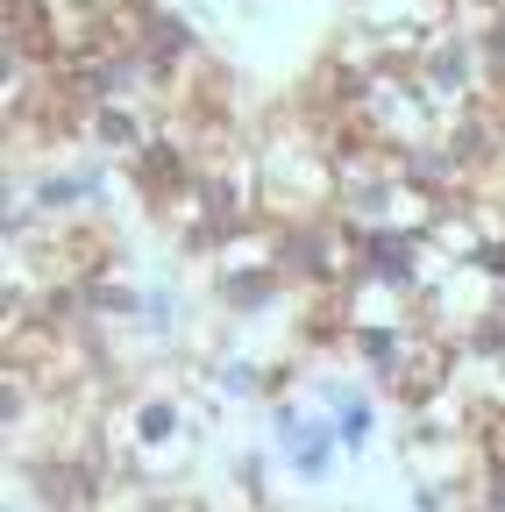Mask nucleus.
Segmentation results:
<instances>
[{
	"instance_id": "f257e3e1",
	"label": "nucleus",
	"mask_w": 505,
	"mask_h": 512,
	"mask_svg": "<svg viewBox=\"0 0 505 512\" xmlns=\"http://www.w3.org/2000/svg\"><path fill=\"white\" fill-rule=\"evenodd\" d=\"M456 377H463V356H456V342H441V335H413V349H406V363L385 377V392L420 420V413H434L441 399L456 392Z\"/></svg>"
},
{
	"instance_id": "f03ea898",
	"label": "nucleus",
	"mask_w": 505,
	"mask_h": 512,
	"mask_svg": "<svg viewBox=\"0 0 505 512\" xmlns=\"http://www.w3.org/2000/svg\"><path fill=\"white\" fill-rule=\"evenodd\" d=\"M271 434H278V456L299 484H328L335 463H342V441H335V420L306 413V406H271Z\"/></svg>"
},
{
	"instance_id": "7ed1b4c3",
	"label": "nucleus",
	"mask_w": 505,
	"mask_h": 512,
	"mask_svg": "<svg viewBox=\"0 0 505 512\" xmlns=\"http://www.w3.org/2000/svg\"><path fill=\"white\" fill-rule=\"evenodd\" d=\"M0 22H8V43L22 64L50 72L57 57H65V22H57V0H0Z\"/></svg>"
},
{
	"instance_id": "20e7f679",
	"label": "nucleus",
	"mask_w": 505,
	"mask_h": 512,
	"mask_svg": "<svg viewBox=\"0 0 505 512\" xmlns=\"http://www.w3.org/2000/svg\"><path fill=\"white\" fill-rule=\"evenodd\" d=\"M121 171H129V185L143 192V207H157V200H171V192H178L185 178H193L200 164H193V150H185V143L171 136V128H157V136H150L129 164H121Z\"/></svg>"
},
{
	"instance_id": "39448f33",
	"label": "nucleus",
	"mask_w": 505,
	"mask_h": 512,
	"mask_svg": "<svg viewBox=\"0 0 505 512\" xmlns=\"http://www.w3.org/2000/svg\"><path fill=\"white\" fill-rule=\"evenodd\" d=\"M150 136H157L150 114H143V107H121V100H114V107H100V114L86 121V143H93L100 157H121V164H129Z\"/></svg>"
},
{
	"instance_id": "423d86ee",
	"label": "nucleus",
	"mask_w": 505,
	"mask_h": 512,
	"mask_svg": "<svg viewBox=\"0 0 505 512\" xmlns=\"http://www.w3.org/2000/svg\"><path fill=\"white\" fill-rule=\"evenodd\" d=\"M121 420H129V448H136V456H157V448H171L185 434V406L164 399V392H143Z\"/></svg>"
},
{
	"instance_id": "0eeeda50",
	"label": "nucleus",
	"mask_w": 505,
	"mask_h": 512,
	"mask_svg": "<svg viewBox=\"0 0 505 512\" xmlns=\"http://www.w3.org/2000/svg\"><path fill=\"white\" fill-rule=\"evenodd\" d=\"M413 335H420V328H377V320H356V328H349V356H356V363H363L377 384H385V377L406 363Z\"/></svg>"
},
{
	"instance_id": "6e6552de",
	"label": "nucleus",
	"mask_w": 505,
	"mask_h": 512,
	"mask_svg": "<svg viewBox=\"0 0 505 512\" xmlns=\"http://www.w3.org/2000/svg\"><path fill=\"white\" fill-rule=\"evenodd\" d=\"M278 292H285V271L214 278V299H221V313H235V320H257V313H271V306H278Z\"/></svg>"
},
{
	"instance_id": "1a4fd4ad",
	"label": "nucleus",
	"mask_w": 505,
	"mask_h": 512,
	"mask_svg": "<svg viewBox=\"0 0 505 512\" xmlns=\"http://www.w3.org/2000/svg\"><path fill=\"white\" fill-rule=\"evenodd\" d=\"M214 392L221 399H257V392H271V370H257L249 356H214Z\"/></svg>"
},
{
	"instance_id": "9d476101",
	"label": "nucleus",
	"mask_w": 505,
	"mask_h": 512,
	"mask_svg": "<svg viewBox=\"0 0 505 512\" xmlns=\"http://www.w3.org/2000/svg\"><path fill=\"white\" fill-rule=\"evenodd\" d=\"M370 434H377V413H370V399H356V406H342V413H335V441H342V456L370 448Z\"/></svg>"
}]
</instances>
